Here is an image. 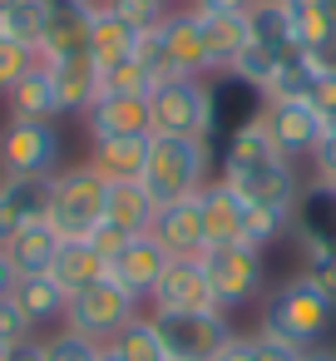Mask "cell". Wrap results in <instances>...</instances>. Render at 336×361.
Wrapping results in <instances>:
<instances>
[{
  "mask_svg": "<svg viewBox=\"0 0 336 361\" xmlns=\"http://www.w3.org/2000/svg\"><path fill=\"white\" fill-rule=\"evenodd\" d=\"M154 198L144 188V178H124V183H104V223L124 228V233H149L154 223Z\"/></svg>",
  "mask_w": 336,
  "mask_h": 361,
  "instance_id": "cb8c5ba5",
  "label": "cell"
},
{
  "mask_svg": "<svg viewBox=\"0 0 336 361\" xmlns=\"http://www.w3.org/2000/svg\"><path fill=\"white\" fill-rule=\"evenodd\" d=\"M11 6H15V0H0V25H6V11H11Z\"/></svg>",
  "mask_w": 336,
  "mask_h": 361,
  "instance_id": "f907efd6",
  "label": "cell"
},
{
  "mask_svg": "<svg viewBox=\"0 0 336 361\" xmlns=\"http://www.w3.org/2000/svg\"><path fill=\"white\" fill-rule=\"evenodd\" d=\"M301 361H336V346H326V341H321V346H306Z\"/></svg>",
  "mask_w": 336,
  "mask_h": 361,
  "instance_id": "c3c4849f",
  "label": "cell"
},
{
  "mask_svg": "<svg viewBox=\"0 0 336 361\" xmlns=\"http://www.w3.org/2000/svg\"><path fill=\"white\" fill-rule=\"evenodd\" d=\"M326 346H336V322H331V341H326Z\"/></svg>",
  "mask_w": 336,
  "mask_h": 361,
  "instance_id": "db71d44e",
  "label": "cell"
},
{
  "mask_svg": "<svg viewBox=\"0 0 336 361\" xmlns=\"http://www.w3.org/2000/svg\"><path fill=\"white\" fill-rule=\"evenodd\" d=\"M163 267H168V252H163L149 233H134L129 247L109 262V277H114L119 287H129L139 302H149L154 287H158V277H163Z\"/></svg>",
  "mask_w": 336,
  "mask_h": 361,
  "instance_id": "ac0fdd59",
  "label": "cell"
},
{
  "mask_svg": "<svg viewBox=\"0 0 336 361\" xmlns=\"http://www.w3.org/2000/svg\"><path fill=\"white\" fill-rule=\"evenodd\" d=\"M331 322H336V302L321 297L301 272L287 277L282 287H272V297L262 307V326L297 341V346H321L331 336Z\"/></svg>",
  "mask_w": 336,
  "mask_h": 361,
  "instance_id": "3957f363",
  "label": "cell"
},
{
  "mask_svg": "<svg viewBox=\"0 0 336 361\" xmlns=\"http://www.w3.org/2000/svg\"><path fill=\"white\" fill-rule=\"evenodd\" d=\"M45 223H50L60 238H89V233L104 223V178H99L89 164L60 169V173L50 178Z\"/></svg>",
  "mask_w": 336,
  "mask_h": 361,
  "instance_id": "277c9868",
  "label": "cell"
},
{
  "mask_svg": "<svg viewBox=\"0 0 336 361\" xmlns=\"http://www.w3.org/2000/svg\"><path fill=\"white\" fill-rule=\"evenodd\" d=\"M208 164H213V144L208 139H168L154 134L149 139V159H144V188L154 203H178L208 188Z\"/></svg>",
  "mask_w": 336,
  "mask_h": 361,
  "instance_id": "7a4b0ae2",
  "label": "cell"
},
{
  "mask_svg": "<svg viewBox=\"0 0 336 361\" xmlns=\"http://www.w3.org/2000/svg\"><path fill=\"white\" fill-rule=\"evenodd\" d=\"M134 45H139V30H134V25H124V20L104 6V0H99L94 25H89V55H94V65H99V70H109V65L129 60V55H134Z\"/></svg>",
  "mask_w": 336,
  "mask_h": 361,
  "instance_id": "83f0119b",
  "label": "cell"
},
{
  "mask_svg": "<svg viewBox=\"0 0 336 361\" xmlns=\"http://www.w3.org/2000/svg\"><path fill=\"white\" fill-rule=\"evenodd\" d=\"M11 297H15L20 312L35 322V331L50 326V322H65V307H70V292H65L50 272H30V277H20Z\"/></svg>",
  "mask_w": 336,
  "mask_h": 361,
  "instance_id": "4316f807",
  "label": "cell"
},
{
  "mask_svg": "<svg viewBox=\"0 0 336 361\" xmlns=\"http://www.w3.org/2000/svg\"><path fill=\"white\" fill-rule=\"evenodd\" d=\"M158 6H163V11H178V6H183V0H158Z\"/></svg>",
  "mask_w": 336,
  "mask_h": 361,
  "instance_id": "816d5d0a",
  "label": "cell"
},
{
  "mask_svg": "<svg viewBox=\"0 0 336 361\" xmlns=\"http://www.w3.org/2000/svg\"><path fill=\"white\" fill-rule=\"evenodd\" d=\"M35 60H40L35 50H25V45H15V40L0 35V94H11V90H15V80H20V75H30V65H35Z\"/></svg>",
  "mask_w": 336,
  "mask_h": 361,
  "instance_id": "f35d334b",
  "label": "cell"
},
{
  "mask_svg": "<svg viewBox=\"0 0 336 361\" xmlns=\"http://www.w3.org/2000/svg\"><path fill=\"white\" fill-rule=\"evenodd\" d=\"M203 272L213 282L218 307L232 312V307H247L262 292V282H267V252L252 247V243H218V247L203 252Z\"/></svg>",
  "mask_w": 336,
  "mask_h": 361,
  "instance_id": "ba28073f",
  "label": "cell"
},
{
  "mask_svg": "<svg viewBox=\"0 0 336 361\" xmlns=\"http://www.w3.org/2000/svg\"><path fill=\"white\" fill-rule=\"evenodd\" d=\"M45 25H50V6H45V0H15V6L6 11V25H0V35L40 55V45H45Z\"/></svg>",
  "mask_w": 336,
  "mask_h": 361,
  "instance_id": "1f68e13d",
  "label": "cell"
},
{
  "mask_svg": "<svg viewBox=\"0 0 336 361\" xmlns=\"http://www.w3.org/2000/svg\"><path fill=\"white\" fill-rule=\"evenodd\" d=\"M104 6H109L124 25H134L139 35H144V30H158V25L173 16V11H163V6H158V0H104Z\"/></svg>",
  "mask_w": 336,
  "mask_h": 361,
  "instance_id": "d590c367",
  "label": "cell"
},
{
  "mask_svg": "<svg viewBox=\"0 0 336 361\" xmlns=\"http://www.w3.org/2000/svg\"><path fill=\"white\" fill-rule=\"evenodd\" d=\"M301 277H306L321 297L336 302V247H306V252H301Z\"/></svg>",
  "mask_w": 336,
  "mask_h": 361,
  "instance_id": "e575fe53",
  "label": "cell"
},
{
  "mask_svg": "<svg viewBox=\"0 0 336 361\" xmlns=\"http://www.w3.org/2000/svg\"><path fill=\"white\" fill-rule=\"evenodd\" d=\"M198 203H203L208 247H218V243H247V213H252V203H247L237 188H228L223 178H213V183L198 193Z\"/></svg>",
  "mask_w": 336,
  "mask_h": 361,
  "instance_id": "e0dca14e",
  "label": "cell"
},
{
  "mask_svg": "<svg viewBox=\"0 0 336 361\" xmlns=\"http://www.w3.org/2000/svg\"><path fill=\"white\" fill-rule=\"evenodd\" d=\"M252 50H262L272 65H277L287 50H301V45L292 40V25H287L282 0H262V6L252 11Z\"/></svg>",
  "mask_w": 336,
  "mask_h": 361,
  "instance_id": "4dcf8cb0",
  "label": "cell"
},
{
  "mask_svg": "<svg viewBox=\"0 0 336 361\" xmlns=\"http://www.w3.org/2000/svg\"><path fill=\"white\" fill-rule=\"evenodd\" d=\"M213 361H252V336L232 331V336H228V346H223V351H218Z\"/></svg>",
  "mask_w": 336,
  "mask_h": 361,
  "instance_id": "bcb514c9",
  "label": "cell"
},
{
  "mask_svg": "<svg viewBox=\"0 0 336 361\" xmlns=\"http://www.w3.org/2000/svg\"><path fill=\"white\" fill-rule=\"evenodd\" d=\"M89 139H149L154 134V114H149V94H99L85 109Z\"/></svg>",
  "mask_w": 336,
  "mask_h": 361,
  "instance_id": "5bb4252c",
  "label": "cell"
},
{
  "mask_svg": "<svg viewBox=\"0 0 336 361\" xmlns=\"http://www.w3.org/2000/svg\"><path fill=\"white\" fill-rule=\"evenodd\" d=\"M316 80H321V65H316L306 50H287V55L272 65L262 94H267V104H272V99H306V104H311Z\"/></svg>",
  "mask_w": 336,
  "mask_h": 361,
  "instance_id": "d4e9b609",
  "label": "cell"
},
{
  "mask_svg": "<svg viewBox=\"0 0 336 361\" xmlns=\"http://www.w3.org/2000/svg\"><path fill=\"white\" fill-rule=\"evenodd\" d=\"M45 6H50V25H45L40 60L55 65L70 55H89V25H94L99 0H45Z\"/></svg>",
  "mask_w": 336,
  "mask_h": 361,
  "instance_id": "9a60e30c",
  "label": "cell"
},
{
  "mask_svg": "<svg viewBox=\"0 0 336 361\" xmlns=\"http://www.w3.org/2000/svg\"><path fill=\"white\" fill-rule=\"evenodd\" d=\"M163 45L178 65V75H208V45H203V25H198V11H173L163 20Z\"/></svg>",
  "mask_w": 336,
  "mask_h": 361,
  "instance_id": "603a6c76",
  "label": "cell"
},
{
  "mask_svg": "<svg viewBox=\"0 0 336 361\" xmlns=\"http://www.w3.org/2000/svg\"><path fill=\"white\" fill-rule=\"evenodd\" d=\"M149 307L154 312H223L213 297V282L203 272V257H168Z\"/></svg>",
  "mask_w": 336,
  "mask_h": 361,
  "instance_id": "7c38bea8",
  "label": "cell"
},
{
  "mask_svg": "<svg viewBox=\"0 0 336 361\" xmlns=\"http://www.w3.org/2000/svg\"><path fill=\"white\" fill-rule=\"evenodd\" d=\"M6 361H45V336H25V341H11Z\"/></svg>",
  "mask_w": 336,
  "mask_h": 361,
  "instance_id": "f6af8a7d",
  "label": "cell"
},
{
  "mask_svg": "<svg viewBox=\"0 0 336 361\" xmlns=\"http://www.w3.org/2000/svg\"><path fill=\"white\" fill-rule=\"evenodd\" d=\"M262 129H267V139L277 144V154H287L292 164H297V159H311V149H316L321 134H326L321 114H316L306 99H272V104L262 109Z\"/></svg>",
  "mask_w": 336,
  "mask_h": 361,
  "instance_id": "8fae6325",
  "label": "cell"
},
{
  "mask_svg": "<svg viewBox=\"0 0 336 361\" xmlns=\"http://www.w3.org/2000/svg\"><path fill=\"white\" fill-rule=\"evenodd\" d=\"M6 351H11V341H0V361H6Z\"/></svg>",
  "mask_w": 336,
  "mask_h": 361,
  "instance_id": "f5cc1de1",
  "label": "cell"
},
{
  "mask_svg": "<svg viewBox=\"0 0 336 361\" xmlns=\"http://www.w3.org/2000/svg\"><path fill=\"white\" fill-rule=\"evenodd\" d=\"M223 183L237 188L252 208H267V213H277L287 223H292V208L301 198L297 164L287 154H277V144L267 139L262 119L223 139Z\"/></svg>",
  "mask_w": 336,
  "mask_h": 361,
  "instance_id": "6da1fadb",
  "label": "cell"
},
{
  "mask_svg": "<svg viewBox=\"0 0 336 361\" xmlns=\"http://www.w3.org/2000/svg\"><path fill=\"white\" fill-rule=\"evenodd\" d=\"M134 317H139V297L129 287H119L114 277H99L94 287L75 292L70 307H65V326L80 331V336H89V341H99V346L114 341Z\"/></svg>",
  "mask_w": 336,
  "mask_h": 361,
  "instance_id": "52a82bcc",
  "label": "cell"
},
{
  "mask_svg": "<svg viewBox=\"0 0 336 361\" xmlns=\"http://www.w3.org/2000/svg\"><path fill=\"white\" fill-rule=\"evenodd\" d=\"M311 169H316L321 183L336 188V134H321V144L311 149Z\"/></svg>",
  "mask_w": 336,
  "mask_h": 361,
  "instance_id": "7bdbcfd3",
  "label": "cell"
},
{
  "mask_svg": "<svg viewBox=\"0 0 336 361\" xmlns=\"http://www.w3.org/2000/svg\"><path fill=\"white\" fill-rule=\"evenodd\" d=\"M94 361H124V356H119L114 346H99V356H94Z\"/></svg>",
  "mask_w": 336,
  "mask_h": 361,
  "instance_id": "681fc988",
  "label": "cell"
},
{
  "mask_svg": "<svg viewBox=\"0 0 336 361\" xmlns=\"http://www.w3.org/2000/svg\"><path fill=\"white\" fill-rule=\"evenodd\" d=\"M25 336H35V322L20 312L15 297H0V341H25Z\"/></svg>",
  "mask_w": 336,
  "mask_h": 361,
  "instance_id": "60d3db41",
  "label": "cell"
},
{
  "mask_svg": "<svg viewBox=\"0 0 336 361\" xmlns=\"http://www.w3.org/2000/svg\"><path fill=\"white\" fill-rule=\"evenodd\" d=\"M203 25V45H208V75H223L242 60V50L252 45V16H208L198 11Z\"/></svg>",
  "mask_w": 336,
  "mask_h": 361,
  "instance_id": "44dd1931",
  "label": "cell"
},
{
  "mask_svg": "<svg viewBox=\"0 0 336 361\" xmlns=\"http://www.w3.org/2000/svg\"><path fill=\"white\" fill-rule=\"evenodd\" d=\"M134 60L149 70V80H154V85H168V80H178V65H173V55H168V45H163V25L139 35V45H134Z\"/></svg>",
  "mask_w": 336,
  "mask_h": 361,
  "instance_id": "836d02e7",
  "label": "cell"
},
{
  "mask_svg": "<svg viewBox=\"0 0 336 361\" xmlns=\"http://www.w3.org/2000/svg\"><path fill=\"white\" fill-rule=\"evenodd\" d=\"M301 356H306V346H297V341H287L267 326L252 331V361H301Z\"/></svg>",
  "mask_w": 336,
  "mask_h": 361,
  "instance_id": "ab89813d",
  "label": "cell"
},
{
  "mask_svg": "<svg viewBox=\"0 0 336 361\" xmlns=\"http://www.w3.org/2000/svg\"><path fill=\"white\" fill-rule=\"evenodd\" d=\"M149 90H154V80H149V70L134 55L104 70V94H149Z\"/></svg>",
  "mask_w": 336,
  "mask_h": 361,
  "instance_id": "8d00e7d4",
  "label": "cell"
},
{
  "mask_svg": "<svg viewBox=\"0 0 336 361\" xmlns=\"http://www.w3.org/2000/svg\"><path fill=\"white\" fill-rule=\"evenodd\" d=\"M6 104H11V119H55L60 114V99H55V75H50V65H30V75H20L15 80V90L6 94Z\"/></svg>",
  "mask_w": 336,
  "mask_h": 361,
  "instance_id": "484cf974",
  "label": "cell"
},
{
  "mask_svg": "<svg viewBox=\"0 0 336 361\" xmlns=\"http://www.w3.org/2000/svg\"><path fill=\"white\" fill-rule=\"evenodd\" d=\"M149 114H154V134L213 139V109H208V80L203 75H178L168 85H154L149 90Z\"/></svg>",
  "mask_w": 336,
  "mask_h": 361,
  "instance_id": "8992f818",
  "label": "cell"
},
{
  "mask_svg": "<svg viewBox=\"0 0 336 361\" xmlns=\"http://www.w3.org/2000/svg\"><path fill=\"white\" fill-rule=\"evenodd\" d=\"M287 228L297 233L301 252H306V247H336V188L321 183V178L301 183V198H297Z\"/></svg>",
  "mask_w": 336,
  "mask_h": 361,
  "instance_id": "2e32d148",
  "label": "cell"
},
{
  "mask_svg": "<svg viewBox=\"0 0 336 361\" xmlns=\"http://www.w3.org/2000/svg\"><path fill=\"white\" fill-rule=\"evenodd\" d=\"M208 109H213V139L223 144L228 134H237V129H247V124L262 119L267 94L252 80H242L237 70H223V75H208Z\"/></svg>",
  "mask_w": 336,
  "mask_h": 361,
  "instance_id": "30bf717a",
  "label": "cell"
},
{
  "mask_svg": "<svg viewBox=\"0 0 336 361\" xmlns=\"http://www.w3.org/2000/svg\"><path fill=\"white\" fill-rule=\"evenodd\" d=\"M50 277L75 297V292L94 287L99 277H109V262L94 252V243H89V238H65V243H60V252H55V262H50Z\"/></svg>",
  "mask_w": 336,
  "mask_h": 361,
  "instance_id": "7402d4cb",
  "label": "cell"
},
{
  "mask_svg": "<svg viewBox=\"0 0 336 361\" xmlns=\"http://www.w3.org/2000/svg\"><path fill=\"white\" fill-rule=\"evenodd\" d=\"M193 11H208V16H252L262 0H188Z\"/></svg>",
  "mask_w": 336,
  "mask_h": 361,
  "instance_id": "ee69618b",
  "label": "cell"
},
{
  "mask_svg": "<svg viewBox=\"0 0 336 361\" xmlns=\"http://www.w3.org/2000/svg\"><path fill=\"white\" fill-rule=\"evenodd\" d=\"M104 346H114L124 361H168V351H163V336H158V326H154V317H134L114 341H104Z\"/></svg>",
  "mask_w": 336,
  "mask_h": 361,
  "instance_id": "d6a6232c",
  "label": "cell"
},
{
  "mask_svg": "<svg viewBox=\"0 0 336 361\" xmlns=\"http://www.w3.org/2000/svg\"><path fill=\"white\" fill-rule=\"evenodd\" d=\"M65 139L55 119H6L0 129V178H55Z\"/></svg>",
  "mask_w": 336,
  "mask_h": 361,
  "instance_id": "5b68a950",
  "label": "cell"
},
{
  "mask_svg": "<svg viewBox=\"0 0 336 361\" xmlns=\"http://www.w3.org/2000/svg\"><path fill=\"white\" fill-rule=\"evenodd\" d=\"M154 139V134H149ZM149 139H104L89 154V169L104 183H124V178H144V159H149Z\"/></svg>",
  "mask_w": 336,
  "mask_h": 361,
  "instance_id": "f1b7e54d",
  "label": "cell"
},
{
  "mask_svg": "<svg viewBox=\"0 0 336 361\" xmlns=\"http://www.w3.org/2000/svg\"><path fill=\"white\" fill-rule=\"evenodd\" d=\"M60 243H65V238L40 218V223L20 228V233L6 243V252H11V262H15V272H20V277H30V272H50V262H55Z\"/></svg>",
  "mask_w": 336,
  "mask_h": 361,
  "instance_id": "f546056e",
  "label": "cell"
},
{
  "mask_svg": "<svg viewBox=\"0 0 336 361\" xmlns=\"http://www.w3.org/2000/svg\"><path fill=\"white\" fill-rule=\"evenodd\" d=\"M149 238L168 257H203L208 252V228H203L198 193L193 198H178V203H158L154 208V223H149Z\"/></svg>",
  "mask_w": 336,
  "mask_h": 361,
  "instance_id": "4fadbf2b",
  "label": "cell"
},
{
  "mask_svg": "<svg viewBox=\"0 0 336 361\" xmlns=\"http://www.w3.org/2000/svg\"><path fill=\"white\" fill-rule=\"evenodd\" d=\"M45 65V60H40ZM55 75V99H60V114H85L99 94H104V70L94 65V55H70V60H55L50 65Z\"/></svg>",
  "mask_w": 336,
  "mask_h": 361,
  "instance_id": "ffe728a7",
  "label": "cell"
},
{
  "mask_svg": "<svg viewBox=\"0 0 336 361\" xmlns=\"http://www.w3.org/2000/svg\"><path fill=\"white\" fill-rule=\"evenodd\" d=\"M15 282H20V272H15V262H11V252L0 247V297H11L15 292Z\"/></svg>",
  "mask_w": 336,
  "mask_h": 361,
  "instance_id": "7dc6e473",
  "label": "cell"
},
{
  "mask_svg": "<svg viewBox=\"0 0 336 361\" xmlns=\"http://www.w3.org/2000/svg\"><path fill=\"white\" fill-rule=\"evenodd\" d=\"M149 317L163 336L168 361H213L232 336L228 312H149Z\"/></svg>",
  "mask_w": 336,
  "mask_h": 361,
  "instance_id": "9c48e42d",
  "label": "cell"
},
{
  "mask_svg": "<svg viewBox=\"0 0 336 361\" xmlns=\"http://www.w3.org/2000/svg\"><path fill=\"white\" fill-rule=\"evenodd\" d=\"M50 208V178H0V247Z\"/></svg>",
  "mask_w": 336,
  "mask_h": 361,
  "instance_id": "d6986e66",
  "label": "cell"
},
{
  "mask_svg": "<svg viewBox=\"0 0 336 361\" xmlns=\"http://www.w3.org/2000/svg\"><path fill=\"white\" fill-rule=\"evenodd\" d=\"M94 356H99V341H89V336H80L70 326L45 336V361H94Z\"/></svg>",
  "mask_w": 336,
  "mask_h": 361,
  "instance_id": "74e56055",
  "label": "cell"
},
{
  "mask_svg": "<svg viewBox=\"0 0 336 361\" xmlns=\"http://www.w3.org/2000/svg\"><path fill=\"white\" fill-rule=\"evenodd\" d=\"M129 238H134V233H124V228H114V223H99V228L89 233V243H94V252H99L104 262H114V257L129 247Z\"/></svg>",
  "mask_w": 336,
  "mask_h": 361,
  "instance_id": "b9f144b4",
  "label": "cell"
}]
</instances>
